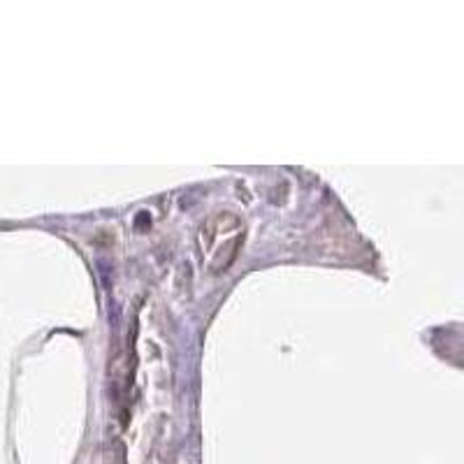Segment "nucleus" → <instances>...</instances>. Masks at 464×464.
<instances>
[{
	"label": "nucleus",
	"instance_id": "nucleus-1",
	"mask_svg": "<svg viewBox=\"0 0 464 464\" xmlns=\"http://www.w3.org/2000/svg\"><path fill=\"white\" fill-rule=\"evenodd\" d=\"M244 237V225L240 218L232 214H218L209 218L202 230H200V249H202V260L214 272H221L235 260L237 249Z\"/></svg>",
	"mask_w": 464,
	"mask_h": 464
}]
</instances>
